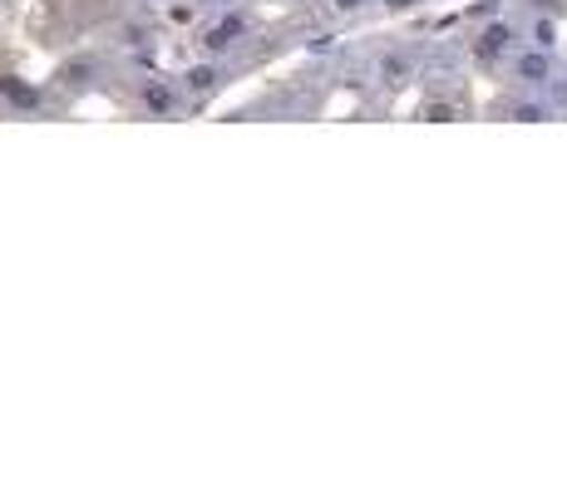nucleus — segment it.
Masks as SVG:
<instances>
[{
  "label": "nucleus",
  "mask_w": 567,
  "mask_h": 493,
  "mask_svg": "<svg viewBox=\"0 0 567 493\" xmlns=\"http://www.w3.org/2000/svg\"><path fill=\"white\" fill-rule=\"evenodd\" d=\"M464 64L474 74H484V80H498L504 74V64L518 54L523 45V16L514 6H494V10H484V16H474L468 10V25H464Z\"/></svg>",
  "instance_id": "obj_1"
},
{
  "label": "nucleus",
  "mask_w": 567,
  "mask_h": 493,
  "mask_svg": "<svg viewBox=\"0 0 567 493\" xmlns=\"http://www.w3.org/2000/svg\"><path fill=\"white\" fill-rule=\"evenodd\" d=\"M257 35H261V20L252 6H223V10H207V20L193 30V45H198V54L237 60L243 50H252Z\"/></svg>",
  "instance_id": "obj_2"
},
{
  "label": "nucleus",
  "mask_w": 567,
  "mask_h": 493,
  "mask_svg": "<svg viewBox=\"0 0 567 493\" xmlns=\"http://www.w3.org/2000/svg\"><path fill=\"white\" fill-rule=\"evenodd\" d=\"M430 64V50H420L414 40H385L375 54H370V84L385 94H405V90H420V74Z\"/></svg>",
  "instance_id": "obj_3"
},
{
  "label": "nucleus",
  "mask_w": 567,
  "mask_h": 493,
  "mask_svg": "<svg viewBox=\"0 0 567 493\" xmlns=\"http://www.w3.org/2000/svg\"><path fill=\"white\" fill-rule=\"evenodd\" d=\"M567 50H538V45H518V54L504 64V74H498L494 84H514V90H538L548 94L553 90V74H558Z\"/></svg>",
  "instance_id": "obj_4"
},
{
  "label": "nucleus",
  "mask_w": 567,
  "mask_h": 493,
  "mask_svg": "<svg viewBox=\"0 0 567 493\" xmlns=\"http://www.w3.org/2000/svg\"><path fill=\"white\" fill-rule=\"evenodd\" d=\"M178 84H183L188 109H207L217 94L227 90V84H233V60H223V54H198V60L183 64Z\"/></svg>",
  "instance_id": "obj_5"
},
{
  "label": "nucleus",
  "mask_w": 567,
  "mask_h": 493,
  "mask_svg": "<svg viewBox=\"0 0 567 493\" xmlns=\"http://www.w3.org/2000/svg\"><path fill=\"white\" fill-rule=\"evenodd\" d=\"M128 104H134L138 114H148V119H178L183 109H188V99H183L178 80H168V74H158V70H138Z\"/></svg>",
  "instance_id": "obj_6"
},
{
  "label": "nucleus",
  "mask_w": 567,
  "mask_h": 493,
  "mask_svg": "<svg viewBox=\"0 0 567 493\" xmlns=\"http://www.w3.org/2000/svg\"><path fill=\"white\" fill-rule=\"evenodd\" d=\"M488 114L494 119H518V124H538V119H558L548 94L538 90H514V84H494V99H488Z\"/></svg>",
  "instance_id": "obj_7"
},
{
  "label": "nucleus",
  "mask_w": 567,
  "mask_h": 493,
  "mask_svg": "<svg viewBox=\"0 0 567 493\" xmlns=\"http://www.w3.org/2000/svg\"><path fill=\"white\" fill-rule=\"evenodd\" d=\"M0 104L16 109V114H40L50 99H45V90H40V84L20 80V74H0Z\"/></svg>",
  "instance_id": "obj_8"
},
{
  "label": "nucleus",
  "mask_w": 567,
  "mask_h": 493,
  "mask_svg": "<svg viewBox=\"0 0 567 493\" xmlns=\"http://www.w3.org/2000/svg\"><path fill=\"white\" fill-rule=\"evenodd\" d=\"M207 10H213L207 0H163V6H158V20H163L168 30H198L203 20H207Z\"/></svg>",
  "instance_id": "obj_9"
},
{
  "label": "nucleus",
  "mask_w": 567,
  "mask_h": 493,
  "mask_svg": "<svg viewBox=\"0 0 567 493\" xmlns=\"http://www.w3.org/2000/svg\"><path fill=\"white\" fill-rule=\"evenodd\" d=\"M321 10L336 20V25H355V20L375 16V0H321Z\"/></svg>",
  "instance_id": "obj_10"
},
{
  "label": "nucleus",
  "mask_w": 567,
  "mask_h": 493,
  "mask_svg": "<svg viewBox=\"0 0 567 493\" xmlns=\"http://www.w3.org/2000/svg\"><path fill=\"white\" fill-rule=\"evenodd\" d=\"M100 70H104V64H100V54H80V60H70V64H64V70H60V80L70 84V90H84V84H94L90 74H100Z\"/></svg>",
  "instance_id": "obj_11"
},
{
  "label": "nucleus",
  "mask_w": 567,
  "mask_h": 493,
  "mask_svg": "<svg viewBox=\"0 0 567 493\" xmlns=\"http://www.w3.org/2000/svg\"><path fill=\"white\" fill-rule=\"evenodd\" d=\"M430 0H375V16H385V20H405L414 16V10H424Z\"/></svg>",
  "instance_id": "obj_12"
},
{
  "label": "nucleus",
  "mask_w": 567,
  "mask_h": 493,
  "mask_svg": "<svg viewBox=\"0 0 567 493\" xmlns=\"http://www.w3.org/2000/svg\"><path fill=\"white\" fill-rule=\"evenodd\" d=\"M548 99H553V109H558V119H567V54H563L558 74H553V90H548Z\"/></svg>",
  "instance_id": "obj_13"
},
{
  "label": "nucleus",
  "mask_w": 567,
  "mask_h": 493,
  "mask_svg": "<svg viewBox=\"0 0 567 493\" xmlns=\"http://www.w3.org/2000/svg\"><path fill=\"white\" fill-rule=\"evenodd\" d=\"M261 6H277V10H291V6H311V0H261Z\"/></svg>",
  "instance_id": "obj_14"
},
{
  "label": "nucleus",
  "mask_w": 567,
  "mask_h": 493,
  "mask_svg": "<svg viewBox=\"0 0 567 493\" xmlns=\"http://www.w3.org/2000/svg\"><path fill=\"white\" fill-rule=\"evenodd\" d=\"M213 10H223V6H252V0H207Z\"/></svg>",
  "instance_id": "obj_15"
},
{
  "label": "nucleus",
  "mask_w": 567,
  "mask_h": 493,
  "mask_svg": "<svg viewBox=\"0 0 567 493\" xmlns=\"http://www.w3.org/2000/svg\"><path fill=\"white\" fill-rule=\"evenodd\" d=\"M138 6H163V0H138Z\"/></svg>",
  "instance_id": "obj_16"
}]
</instances>
